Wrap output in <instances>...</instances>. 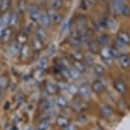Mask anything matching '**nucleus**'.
<instances>
[{
    "instance_id": "nucleus-1",
    "label": "nucleus",
    "mask_w": 130,
    "mask_h": 130,
    "mask_svg": "<svg viewBox=\"0 0 130 130\" xmlns=\"http://www.w3.org/2000/svg\"><path fill=\"white\" fill-rule=\"evenodd\" d=\"M27 10L29 13V16H30L31 21L34 23L39 22L41 16V11L39 10V9L34 4H31L27 7Z\"/></svg>"
},
{
    "instance_id": "nucleus-2",
    "label": "nucleus",
    "mask_w": 130,
    "mask_h": 130,
    "mask_svg": "<svg viewBox=\"0 0 130 130\" xmlns=\"http://www.w3.org/2000/svg\"><path fill=\"white\" fill-rule=\"evenodd\" d=\"M48 15L50 17V21H52L53 23L55 24H60L61 23V21H62V15L58 13L56 10H54V9H50L48 12Z\"/></svg>"
},
{
    "instance_id": "nucleus-3",
    "label": "nucleus",
    "mask_w": 130,
    "mask_h": 130,
    "mask_svg": "<svg viewBox=\"0 0 130 130\" xmlns=\"http://www.w3.org/2000/svg\"><path fill=\"white\" fill-rule=\"evenodd\" d=\"M117 41L123 45H128L130 43V36L127 31H119L117 36Z\"/></svg>"
},
{
    "instance_id": "nucleus-4",
    "label": "nucleus",
    "mask_w": 130,
    "mask_h": 130,
    "mask_svg": "<svg viewBox=\"0 0 130 130\" xmlns=\"http://www.w3.org/2000/svg\"><path fill=\"white\" fill-rule=\"evenodd\" d=\"M114 87L117 92L120 94L124 95L127 93V86L125 84V83L121 79H117L115 81L114 83Z\"/></svg>"
},
{
    "instance_id": "nucleus-5",
    "label": "nucleus",
    "mask_w": 130,
    "mask_h": 130,
    "mask_svg": "<svg viewBox=\"0 0 130 130\" xmlns=\"http://www.w3.org/2000/svg\"><path fill=\"white\" fill-rule=\"evenodd\" d=\"M91 89L95 93H103L105 90V85L104 83L100 80H95L94 83H92Z\"/></svg>"
},
{
    "instance_id": "nucleus-6",
    "label": "nucleus",
    "mask_w": 130,
    "mask_h": 130,
    "mask_svg": "<svg viewBox=\"0 0 130 130\" xmlns=\"http://www.w3.org/2000/svg\"><path fill=\"white\" fill-rule=\"evenodd\" d=\"M77 26L78 28L80 29H86L88 26V24H89V21H88L87 16L84 15V14H79L77 17Z\"/></svg>"
},
{
    "instance_id": "nucleus-7",
    "label": "nucleus",
    "mask_w": 130,
    "mask_h": 130,
    "mask_svg": "<svg viewBox=\"0 0 130 130\" xmlns=\"http://www.w3.org/2000/svg\"><path fill=\"white\" fill-rule=\"evenodd\" d=\"M119 62L121 67L123 68V69H127L130 67V57L127 54H122L119 56L118 58Z\"/></svg>"
},
{
    "instance_id": "nucleus-8",
    "label": "nucleus",
    "mask_w": 130,
    "mask_h": 130,
    "mask_svg": "<svg viewBox=\"0 0 130 130\" xmlns=\"http://www.w3.org/2000/svg\"><path fill=\"white\" fill-rule=\"evenodd\" d=\"M20 21V17H19V14L16 10H13L10 13V17H9V25L11 26V27H14L19 24Z\"/></svg>"
},
{
    "instance_id": "nucleus-9",
    "label": "nucleus",
    "mask_w": 130,
    "mask_h": 130,
    "mask_svg": "<svg viewBox=\"0 0 130 130\" xmlns=\"http://www.w3.org/2000/svg\"><path fill=\"white\" fill-rule=\"evenodd\" d=\"M78 93L85 99L91 97V89L87 85H82L80 88H78Z\"/></svg>"
},
{
    "instance_id": "nucleus-10",
    "label": "nucleus",
    "mask_w": 130,
    "mask_h": 130,
    "mask_svg": "<svg viewBox=\"0 0 130 130\" xmlns=\"http://www.w3.org/2000/svg\"><path fill=\"white\" fill-rule=\"evenodd\" d=\"M36 37H37V38L39 39L41 42L44 43V42L47 40L48 34L43 27H38L37 29V31H36Z\"/></svg>"
},
{
    "instance_id": "nucleus-11",
    "label": "nucleus",
    "mask_w": 130,
    "mask_h": 130,
    "mask_svg": "<svg viewBox=\"0 0 130 130\" xmlns=\"http://www.w3.org/2000/svg\"><path fill=\"white\" fill-rule=\"evenodd\" d=\"M39 22H41L43 27H50V24H51V21L48 17L47 13H41V16H40V20H39Z\"/></svg>"
},
{
    "instance_id": "nucleus-12",
    "label": "nucleus",
    "mask_w": 130,
    "mask_h": 130,
    "mask_svg": "<svg viewBox=\"0 0 130 130\" xmlns=\"http://www.w3.org/2000/svg\"><path fill=\"white\" fill-rule=\"evenodd\" d=\"M11 35H12L11 29L9 27H5L4 29L3 32H2V35L0 37V38H1V40L3 41L4 43H8L11 38Z\"/></svg>"
},
{
    "instance_id": "nucleus-13",
    "label": "nucleus",
    "mask_w": 130,
    "mask_h": 130,
    "mask_svg": "<svg viewBox=\"0 0 130 130\" xmlns=\"http://www.w3.org/2000/svg\"><path fill=\"white\" fill-rule=\"evenodd\" d=\"M110 41H111V38H110V36L106 33H103L101 34L97 39V42L99 43L100 45H103V46H106L107 44H109Z\"/></svg>"
},
{
    "instance_id": "nucleus-14",
    "label": "nucleus",
    "mask_w": 130,
    "mask_h": 130,
    "mask_svg": "<svg viewBox=\"0 0 130 130\" xmlns=\"http://www.w3.org/2000/svg\"><path fill=\"white\" fill-rule=\"evenodd\" d=\"M88 46H89V50L91 51L92 53L94 54H97L100 52V44L97 41H94V40H90V42L88 43Z\"/></svg>"
},
{
    "instance_id": "nucleus-15",
    "label": "nucleus",
    "mask_w": 130,
    "mask_h": 130,
    "mask_svg": "<svg viewBox=\"0 0 130 130\" xmlns=\"http://www.w3.org/2000/svg\"><path fill=\"white\" fill-rule=\"evenodd\" d=\"M46 90L50 94H55L58 93L59 90V87L56 84H54V83H48L47 86H46Z\"/></svg>"
},
{
    "instance_id": "nucleus-16",
    "label": "nucleus",
    "mask_w": 130,
    "mask_h": 130,
    "mask_svg": "<svg viewBox=\"0 0 130 130\" xmlns=\"http://www.w3.org/2000/svg\"><path fill=\"white\" fill-rule=\"evenodd\" d=\"M20 57L21 59H26L28 56L29 54V47L26 43H24L22 46L21 47V50H20Z\"/></svg>"
},
{
    "instance_id": "nucleus-17",
    "label": "nucleus",
    "mask_w": 130,
    "mask_h": 130,
    "mask_svg": "<svg viewBox=\"0 0 130 130\" xmlns=\"http://www.w3.org/2000/svg\"><path fill=\"white\" fill-rule=\"evenodd\" d=\"M101 113L104 117H109L113 114V110L111 106L109 105H105L101 108Z\"/></svg>"
},
{
    "instance_id": "nucleus-18",
    "label": "nucleus",
    "mask_w": 130,
    "mask_h": 130,
    "mask_svg": "<svg viewBox=\"0 0 130 130\" xmlns=\"http://www.w3.org/2000/svg\"><path fill=\"white\" fill-rule=\"evenodd\" d=\"M100 55L103 59H106V58H112L111 55V50H110V47H107V46H105L104 48H101L100 50ZM113 59V58H112Z\"/></svg>"
},
{
    "instance_id": "nucleus-19",
    "label": "nucleus",
    "mask_w": 130,
    "mask_h": 130,
    "mask_svg": "<svg viewBox=\"0 0 130 130\" xmlns=\"http://www.w3.org/2000/svg\"><path fill=\"white\" fill-rule=\"evenodd\" d=\"M68 74L72 79H79V77H81V72H78V71L76 69L75 67H72V68H69V72H68Z\"/></svg>"
},
{
    "instance_id": "nucleus-20",
    "label": "nucleus",
    "mask_w": 130,
    "mask_h": 130,
    "mask_svg": "<svg viewBox=\"0 0 130 130\" xmlns=\"http://www.w3.org/2000/svg\"><path fill=\"white\" fill-rule=\"evenodd\" d=\"M123 3L122 1H120V0H114L113 1V9L115 12L117 14H121L122 6H123Z\"/></svg>"
},
{
    "instance_id": "nucleus-21",
    "label": "nucleus",
    "mask_w": 130,
    "mask_h": 130,
    "mask_svg": "<svg viewBox=\"0 0 130 130\" xmlns=\"http://www.w3.org/2000/svg\"><path fill=\"white\" fill-rule=\"evenodd\" d=\"M105 27H108L111 30H115L117 27V22L114 19H107L106 21H105Z\"/></svg>"
},
{
    "instance_id": "nucleus-22",
    "label": "nucleus",
    "mask_w": 130,
    "mask_h": 130,
    "mask_svg": "<svg viewBox=\"0 0 130 130\" xmlns=\"http://www.w3.org/2000/svg\"><path fill=\"white\" fill-rule=\"evenodd\" d=\"M56 122H57V124L59 125V126L62 127H65L67 125L69 124V120L64 116H59L57 117Z\"/></svg>"
},
{
    "instance_id": "nucleus-23",
    "label": "nucleus",
    "mask_w": 130,
    "mask_h": 130,
    "mask_svg": "<svg viewBox=\"0 0 130 130\" xmlns=\"http://www.w3.org/2000/svg\"><path fill=\"white\" fill-rule=\"evenodd\" d=\"M21 44H20L19 43H13V44L11 45V47H10V50H9V52H10V54L13 56L14 55H16L17 54H19L20 53V50H21Z\"/></svg>"
},
{
    "instance_id": "nucleus-24",
    "label": "nucleus",
    "mask_w": 130,
    "mask_h": 130,
    "mask_svg": "<svg viewBox=\"0 0 130 130\" xmlns=\"http://www.w3.org/2000/svg\"><path fill=\"white\" fill-rule=\"evenodd\" d=\"M9 7H10V0H1V4H0V11L4 13V12L8 11Z\"/></svg>"
},
{
    "instance_id": "nucleus-25",
    "label": "nucleus",
    "mask_w": 130,
    "mask_h": 130,
    "mask_svg": "<svg viewBox=\"0 0 130 130\" xmlns=\"http://www.w3.org/2000/svg\"><path fill=\"white\" fill-rule=\"evenodd\" d=\"M9 17H10V13H9L8 11L4 12L2 18H0V22H1L3 25L7 27V26H9Z\"/></svg>"
},
{
    "instance_id": "nucleus-26",
    "label": "nucleus",
    "mask_w": 130,
    "mask_h": 130,
    "mask_svg": "<svg viewBox=\"0 0 130 130\" xmlns=\"http://www.w3.org/2000/svg\"><path fill=\"white\" fill-rule=\"evenodd\" d=\"M27 4L26 0H20L18 3V10L20 13L23 14L27 10Z\"/></svg>"
},
{
    "instance_id": "nucleus-27",
    "label": "nucleus",
    "mask_w": 130,
    "mask_h": 130,
    "mask_svg": "<svg viewBox=\"0 0 130 130\" xmlns=\"http://www.w3.org/2000/svg\"><path fill=\"white\" fill-rule=\"evenodd\" d=\"M9 86V81L6 77L4 76H1L0 77V89H5Z\"/></svg>"
},
{
    "instance_id": "nucleus-28",
    "label": "nucleus",
    "mask_w": 130,
    "mask_h": 130,
    "mask_svg": "<svg viewBox=\"0 0 130 130\" xmlns=\"http://www.w3.org/2000/svg\"><path fill=\"white\" fill-rule=\"evenodd\" d=\"M94 72L96 73L97 75L99 76H101L105 73V67H103L102 65H100V64H95L94 65Z\"/></svg>"
},
{
    "instance_id": "nucleus-29",
    "label": "nucleus",
    "mask_w": 130,
    "mask_h": 130,
    "mask_svg": "<svg viewBox=\"0 0 130 130\" xmlns=\"http://www.w3.org/2000/svg\"><path fill=\"white\" fill-rule=\"evenodd\" d=\"M67 91L70 93L71 94H77L78 93V88L77 86L74 84V83H70L67 86Z\"/></svg>"
},
{
    "instance_id": "nucleus-30",
    "label": "nucleus",
    "mask_w": 130,
    "mask_h": 130,
    "mask_svg": "<svg viewBox=\"0 0 130 130\" xmlns=\"http://www.w3.org/2000/svg\"><path fill=\"white\" fill-rule=\"evenodd\" d=\"M74 67L77 69L78 72H80L81 73L84 72L86 71V66L83 63L81 62L80 60H76L74 62Z\"/></svg>"
},
{
    "instance_id": "nucleus-31",
    "label": "nucleus",
    "mask_w": 130,
    "mask_h": 130,
    "mask_svg": "<svg viewBox=\"0 0 130 130\" xmlns=\"http://www.w3.org/2000/svg\"><path fill=\"white\" fill-rule=\"evenodd\" d=\"M70 42L72 44V46H74V47H76V48L80 47L81 44H82L81 42H80V36H76V37L71 36Z\"/></svg>"
},
{
    "instance_id": "nucleus-32",
    "label": "nucleus",
    "mask_w": 130,
    "mask_h": 130,
    "mask_svg": "<svg viewBox=\"0 0 130 130\" xmlns=\"http://www.w3.org/2000/svg\"><path fill=\"white\" fill-rule=\"evenodd\" d=\"M63 6V1L62 0H54L51 4V9L54 10H59L61 7Z\"/></svg>"
},
{
    "instance_id": "nucleus-33",
    "label": "nucleus",
    "mask_w": 130,
    "mask_h": 130,
    "mask_svg": "<svg viewBox=\"0 0 130 130\" xmlns=\"http://www.w3.org/2000/svg\"><path fill=\"white\" fill-rule=\"evenodd\" d=\"M71 27H72V21H71V20H67V21L63 24L62 27H61V33H67V31H70Z\"/></svg>"
},
{
    "instance_id": "nucleus-34",
    "label": "nucleus",
    "mask_w": 130,
    "mask_h": 130,
    "mask_svg": "<svg viewBox=\"0 0 130 130\" xmlns=\"http://www.w3.org/2000/svg\"><path fill=\"white\" fill-rule=\"evenodd\" d=\"M57 105L60 107H65L67 105V100L64 95H60L57 99Z\"/></svg>"
},
{
    "instance_id": "nucleus-35",
    "label": "nucleus",
    "mask_w": 130,
    "mask_h": 130,
    "mask_svg": "<svg viewBox=\"0 0 130 130\" xmlns=\"http://www.w3.org/2000/svg\"><path fill=\"white\" fill-rule=\"evenodd\" d=\"M110 50H111V55L113 59H118L119 56L121 55L118 48L115 47H110Z\"/></svg>"
},
{
    "instance_id": "nucleus-36",
    "label": "nucleus",
    "mask_w": 130,
    "mask_h": 130,
    "mask_svg": "<svg viewBox=\"0 0 130 130\" xmlns=\"http://www.w3.org/2000/svg\"><path fill=\"white\" fill-rule=\"evenodd\" d=\"M43 42H41L39 39H38L36 38V39L34 40L33 42V47H34V50L36 51H39L43 48Z\"/></svg>"
},
{
    "instance_id": "nucleus-37",
    "label": "nucleus",
    "mask_w": 130,
    "mask_h": 130,
    "mask_svg": "<svg viewBox=\"0 0 130 130\" xmlns=\"http://www.w3.org/2000/svg\"><path fill=\"white\" fill-rule=\"evenodd\" d=\"M26 41H27V36H26L25 33L20 34V35L18 36V38H17V43H19L21 45L26 43Z\"/></svg>"
},
{
    "instance_id": "nucleus-38",
    "label": "nucleus",
    "mask_w": 130,
    "mask_h": 130,
    "mask_svg": "<svg viewBox=\"0 0 130 130\" xmlns=\"http://www.w3.org/2000/svg\"><path fill=\"white\" fill-rule=\"evenodd\" d=\"M50 127V122L47 120L42 121L38 125V130H47Z\"/></svg>"
},
{
    "instance_id": "nucleus-39",
    "label": "nucleus",
    "mask_w": 130,
    "mask_h": 130,
    "mask_svg": "<svg viewBox=\"0 0 130 130\" xmlns=\"http://www.w3.org/2000/svg\"><path fill=\"white\" fill-rule=\"evenodd\" d=\"M90 38L89 37H88L87 35H85V34H81L80 35V42L82 44H87L90 42Z\"/></svg>"
},
{
    "instance_id": "nucleus-40",
    "label": "nucleus",
    "mask_w": 130,
    "mask_h": 130,
    "mask_svg": "<svg viewBox=\"0 0 130 130\" xmlns=\"http://www.w3.org/2000/svg\"><path fill=\"white\" fill-rule=\"evenodd\" d=\"M56 51H57V48H56V46L55 44H51L50 47L48 48V51H47V54L48 56H53L56 53Z\"/></svg>"
},
{
    "instance_id": "nucleus-41",
    "label": "nucleus",
    "mask_w": 130,
    "mask_h": 130,
    "mask_svg": "<svg viewBox=\"0 0 130 130\" xmlns=\"http://www.w3.org/2000/svg\"><path fill=\"white\" fill-rule=\"evenodd\" d=\"M48 60L47 57H43L40 60V67L42 68V70H45L48 67Z\"/></svg>"
},
{
    "instance_id": "nucleus-42",
    "label": "nucleus",
    "mask_w": 130,
    "mask_h": 130,
    "mask_svg": "<svg viewBox=\"0 0 130 130\" xmlns=\"http://www.w3.org/2000/svg\"><path fill=\"white\" fill-rule=\"evenodd\" d=\"M121 14H122L123 15L125 16H129L130 14V8L127 4H123L122 6V11H121Z\"/></svg>"
},
{
    "instance_id": "nucleus-43",
    "label": "nucleus",
    "mask_w": 130,
    "mask_h": 130,
    "mask_svg": "<svg viewBox=\"0 0 130 130\" xmlns=\"http://www.w3.org/2000/svg\"><path fill=\"white\" fill-rule=\"evenodd\" d=\"M83 59L85 60V63L89 66H91V65H94V59L90 55H85L83 56Z\"/></svg>"
},
{
    "instance_id": "nucleus-44",
    "label": "nucleus",
    "mask_w": 130,
    "mask_h": 130,
    "mask_svg": "<svg viewBox=\"0 0 130 130\" xmlns=\"http://www.w3.org/2000/svg\"><path fill=\"white\" fill-rule=\"evenodd\" d=\"M15 100H16L17 103L21 105V104H22V103L25 102V96H24L22 94H18L16 95Z\"/></svg>"
},
{
    "instance_id": "nucleus-45",
    "label": "nucleus",
    "mask_w": 130,
    "mask_h": 130,
    "mask_svg": "<svg viewBox=\"0 0 130 130\" xmlns=\"http://www.w3.org/2000/svg\"><path fill=\"white\" fill-rule=\"evenodd\" d=\"M54 106V101L53 100H47V101L44 102V104H43V108H44V110H50L51 108Z\"/></svg>"
},
{
    "instance_id": "nucleus-46",
    "label": "nucleus",
    "mask_w": 130,
    "mask_h": 130,
    "mask_svg": "<svg viewBox=\"0 0 130 130\" xmlns=\"http://www.w3.org/2000/svg\"><path fill=\"white\" fill-rule=\"evenodd\" d=\"M84 34L85 35H87L88 37H89V38H91L92 36H94V31L93 30L92 28H86L85 31H84Z\"/></svg>"
},
{
    "instance_id": "nucleus-47",
    "label": "nucleus",
    "mask_w": 130,
    "mask_h": 130,
    "mask_svg": "<svg viewBox=\"0 0 130 130\" xmlns=\"http://www.w3.org/2000/svg\"><path fill=\"white\" fill-rule=\"evenodd\" d=\"M73 58H75L76 59V60H82L83 59V55H82L81 53H79V52H75V53H73Z\"/></svg>"
},
{
    "instance_id": "nucleus-48",
    "label": "nucleus",
    "mask_w": 130,
    "mask_h": 130,
    "mask_svg": "<svg viewBox=\"0 0 130 130\" xmlns=\"http://www.w3.org/2000/svg\"><path fill=\"white\" fill-rule=\"evenodd\" d=\"M103 61H104L105 65H107L108 67H111V66L113 65V59H112V58L103 59Z\"/></svg>"
},
{
    "instance_id": "nucleus-49",
    "label": "nucleus",
    "mask_w": 130,
    "mask_h": 130,
    "mask_svg": "<svg viewBox=\"0 0 130 130\" xmlns=\"http://www.w3.org/2000/svg\"><path fill=\"white\" fill-rule=\"evenodd\" d=\"M89 4L85 1V0H83L82 1V4H81V8H82L83 10H86L88 8H89Z\"/></svg>"
},
{
    "instance_id": "nucleus-50",
    "label": "nucleus",
    "mask_w": 130,
    "mask_h": 130,
    "mask_svg": "<svg viewBox=\"0 0 130 130\" xmlns=\"http://www.w3.org/2000/svg\"><path fill=\"white\" fill-rule=\"evenodd\" d=\"M64 130H76V127L73 124H68L65 127Z\"/></svg>"
},
{
    "instance_id": "nucleus-51",
    "label": "nucleus",
    "mask_w": 130,
    "mask_h": 130,
    "mask_svg": "<svg viewBox=\"0 0 130 130\" xmlns=\"http://www.w3.org/2000/svg\"><path fill=\"white\" fill-rule=\"evenodd\" d=\"M85 1L87 2V3L89 4V6H90V5H94V4H96L97 0H85Z\"/></svg>"
},
{
    "instance_id": "nucleus-52",
    "label": "nucleus",
    "mask_w": 130,
    "mask_h": 130,
    "mask_svg": "<svg viewBox=\"0 0 130 130\" xmlns=\"http://www.w3.org/2000/svg\"><path fill=\"white\" fill-rule=\"evenodd\" d=\"M5 28V26H4L3 24H2L1 22H0V37H1L2 35V32H3V31H4V29Z\"/></svg>"
},
{
    "instance_id": "nucleus-53",
    "label": "nucleus",
    "mask_w": 130,
    "mask_h": 130,
    "mask_svg": "<svg viewBox=\"0 0 130 130\" xmlns=\"http://www.w3.org/2000/svg\"><path fill=\"white\" fill-rule=\"evenodd\" d=\"M9 106H10V104H9V102H6V103H5V106H4V109H5V110H8L9 108Z\"/></svg>"
},
{
    "instance_id": "nucleus-54",
    "label": "nucleus",
    "mask_w": 130,
    "mask_h": 130,
    "mask_svg": "<svg viewBox=\"0 0 130 130\" xmlns=\"http://www.w3.org/2000/svg\"><path fill=\"white\" fill-rule=\"evenodd\" d=\"M11 130H18V129H17V127H13L11 128Z\"/></svg>"
},
{
    "instance_id": "nucleus-55",
    "label": "nucleus",
    "mask_w": 130,
    "mask_h": 130,
    "mask_svg": "<svg viewBox=\"0 0 130 130\" xmlns=\"http://www.w3.org/2000/svg\"><path fill=\"white\" fill-rule=\"evenodd\" d=\"M101 1L103 2V3H107V2L109 1V0H101Z\"/></svg>"
},
{
    "instance_id": "nucleus-56",
    "label": "nucleus",
    "mask_w": 130,
    "mask_h": 130,
    "mask_svg": "<svg viewBox=\"0 0 130 130\" xmlns=\"http://www.w3.org/2000/svg\"><path fill=\"white\" fill-rule=\"evenodd\" d=\"M2 94V89H0V94Z\"/></svg>"
},
{
    "instance_id": "nucleus-57",
    "label": "nucleus",
    "mask_w": 130,
    "mask_h": 130,
    "mask_svg": "<svg viewBox=\"0 0 130 130\" xmlns=\"http://www.w3.org/2000/svg\"><path fill=\"white\" fill-rule=\"evenodd\" d=\"M39 1H47V0H39Z\"/></svg>"
},
{
    "instance_id": "nucleus-58",
    "label": "nucleus",
    "mask_w": 130,
    "mask_h": 130,
    "mask_svg": "<svg viewBox=\"0 0 130 130\" xmlns=\"http://www.w3.org/2000/svg\"><path fill=\"white\" fill-rule=\"evenodd\" d=\"M120 1H124V0H120Z\"/></svg>"
},
{
    "instance_id": "nucleus-59",
    "label": "nucleus",
    "mask_w": 130,
    "mask_h": 130,
    "mask_svg": "<svg viewBox=\"0 0 130 130\" xmlns=\"http://www.w3.org/2000/svg\"><path fill=\"white\" fill-rule=\"evenodd\" d=\"M0 4H1V0H0Z\"/></svg>"
},
{
    "instance_id": "nucleus-60",
    "label": "nucleus",
    "mask_w": 130,
    "mask_h": 130,
    "mask_svg": "<svg viewBox=\"0 0 130 130\" xmlns=\"http://www.w3.org/2000/svg\"><path fill=\"white\" fill-rule=\"evenodd\" d=\"M0 101H1V98H0Z\"/></svg>"
},
{
    "instance_id": "nucleus-61",
    "label": "nucleus",
    "mask_w": 130,
    "mask_h": 130,
    "mask_svg": "<svg viewBox=\"0 0 130 130\" xmlns=\"http://www.w3.org/2000/svg\"><path fill=\"white\" fill-rule=\"evenodd\" d=\"M0 71H1V68H0Z\"/></svg>"
}]
</instances>
